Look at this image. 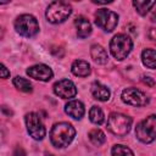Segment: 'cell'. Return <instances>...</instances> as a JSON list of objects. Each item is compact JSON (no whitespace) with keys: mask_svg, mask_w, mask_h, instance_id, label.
Instances as JSON below:
<instances>
[{"mask_svg":"<svg viewBox=\"0 0 156 156\" xmlns=\"http://www.w3.org/2000/svg\"><path fill=\"white\" fill-rule=\"evenodd\" d=\"M74 24H76L77 34L79 38H87L91 33V24L85 17H83V16L77 17L74 21Z\"/></svg>","mask_w":156,"mask_h":156,"instance_id":"4fadbf2b","label":"cell"},{"mask_svg":"<svg viewBox=\"0 0 156 156\" xmlns=\"http://www.w3.org/2000/svg\"><path fill=\"white\" fill-rule=\"evenodd\" d=\"M141 61L144 66L151 69H156V50L154 49H145L141 52Z\"/></svg>","mask_w":156,"mask_h":156,"instance_id":"e0dca14e","label":"cell"},{"mask_svg":"<svg viewBox=\"0 0 156 156\" xmlns=\"http://www.w3.org/2000/svg\"><path fill=\"white\" fill-rule=\"evenodd\" d=\"M1 111H2L6 116H11V115H12V111H11V110L9 111V110L6 108V106H2V107H1Z\"/></svg>","mask_w":156,"mask_h":156,"instance_id":"4316f807","label":"cell"},{"mask_svg":"<svg viewBox=\"0 0 156 156\" xmlns=\"http://www.w3.org/2000/svg\"><path fill=\"white\" fill-rule=\"evenodd\" d=\"M9 77H10V72H9V69L6 68L5 65H1V78L6 79V78H9Z\"/></svg>","mask_w":156,"mask_h":156,"instance_id":"603a6c76","label":"cell"},{"mask_svg":"<svg viewBox=\"0 0 156 156\" xmlns=\"http://www.w3.org/2000/svg\"><path fill=\"white\" fill-rule=\"evenodd\" d=\"M65 111L68 116H71L74 119H80L84 116L85 108L84 105L79 100H72L65 106Z\"/></svg>","mask_w":156,"mask_h":156,"instance_id":"7c38bea8","label":"cell"},{"mask_svg":"<svg viewBox=\"0 0 156 156\" xmlns=\"http://www.w3.org/2000/svg\"><path fill=\"white\" fill-rule=\"evenodd\" d=\"M152 20L154 21H156V10L154 11V13H152Z\"/></svg>","mask_w":156,"mask_h":156,"instance_id":"83f0119b","label":"cell"},{"mask_svg":"<svg viewBox=\"0 0 156 156\" xmlns=\"http://www.w3.org/2000/svg\"><path fill=\"white\" fill-rule=\"evenodd\" d=\"M89 118L90 121L94 123V124H102L104 121H105V116H104V112L99 107V106H93L89 111Z\"/></svg>","mask_w":156,"mask_h":156,"instance_id":"d6986e66","label":"cell"},{"mask_svg":"<svg viewBox=\"0 0 156 156\" xmlns=\"http://www.w3.org/2000/svg\"><path fill=\"white\" fill-rule=\"evenodd\" d=\"M13 85L20 90V91H24V93H30L32 91V84L28 79L23 78V77H15L13 78Z\"/></svg>","mask_w":156,"mask_h":156,"instance_id":"ffe728a7","label":"cell"},{"mask_svg":"<svg viewBox=\"0 0 156 156\" xmlns=\"http://www.w3.org/2000/svg\"><path fill=\"white\" fill-rule=\"evenodd\" d=\"M71 71L77 77H87L90 74V65L84 60H76L72 63Z\"/></svg>","mask_w":156,"mask_h":156,"instance_id":"9a60e30c","label":"cell"},{"mask_svg":"<svg viewBox=\"0 0 156 156\" xmlns=\"http://www.w3.org/2000/svg\"><path fill=\"white\" fill-rule=\"evenodd\" d=\"M135 135L144 144L154 141L156 138V115H150L140 121L136 124Z\"/></svg>","mask_w":156,"mask_h":156,"instance_id":"3957f363","label":"cell"},{"mask_svg":"<svg viewBox=\"0 0 156 156\" xmlns=\"http://www.w3.org/2000/svg\"><path fill=\"white\" fill-rule=\"evenodd\" d=\"M90 55H91V58L94 60V62H96L98 65H105L108 60V55L106 52V50L101 46V45H93L90 48Z\"/></svg>","mask_w":156,"mask_h":156,"instance_id":"5bb4252c","label":"cell"},{"mask_svg":"<svg viewBox=\"0 0 156 156\" xmlns=\"http://www.w3.org/2000/svg\"><path fill=\"white\" fill-rule=\"evenodd\" d=\"M88 136H89V140L94 145H96V146L102 145L105 143V140H106V136H105L104 132H101L100 129H93V130H90Z\"/></svg>","mask_w":156,"mask_h":156,"instance_id":"44dd1931","label":"cell"},{"mask_svg":"<svg viewBox=\"0 0 156 156\" xmlns=\"http://www.w3.org/2000/svg\"><path fill=\"white\" fill-rule=\"evenodd\" d=\"M95 23L106 32H112L118 23V15L111 10H99L95 13Z\"/></svg>","mask_w":156,"mask_h":156,"instance_id":"ba28073f","label":"cell"},{"mask_svg":"<svg viewBox=\"0 0 156 156\" xmlns=\"http://www.w3.org/2000/svg\"><path fill=\"white\" fill-rule=\"evenodd\" d=\"M15 29L22 37L30 38V37H34L39 32V23L34 16L24 13L16 18Z\"/></svg>","mask_w":156,"mask_h":156,"instance_id":"8992f818","label":"cell"},{"mask_svg":"<svg viewBox=\"0 0 156 156\" xmlns=\"http://www.w3.org/2000/svg\"><path fill=\"white\" fill-rule=\"evenodd\" d=\"M76 129L67 122L56 123L50 132V140L56 147H66L74 139Z\"/></svg>","mask_w":156,"mask_h":156,"instance_id":"6da1fadb","label":"cell"},{"mask_svg":"<svg viewBox=\"0 0 156 156\" xmlns=\"http://www.w3.org/2000/svg\"><path fill=\"white\" fill-rule=\"evenodd\" d=\"M27 74L30 77V78H34L37 80H43V82H48L52 78L54 73L51 71V68L46 65H35V66H32L27 69Z\"/></svg>","mask_w":156,"mask_h":156,"instance_id":"8fae6325","label":"cell"},{"mask_svg":"<svg viewBox=\"0 0 156 156\" xmlns=\"http://www.w3.org/2000/svg\"><path fill=\"white\" fill-rule=\"evenodd\" d=\"M72 13V7L68 2L65 1H54L46 9V18L50 23L57 24L66 21Z\"/></svg>","mask_w":156,"mask_h":156,"instance_id":"277c9868","label":"cell"},{"mask_svg":"<svg viewBox=\"0 0 156 156\" xmlns=\"http://www.w3.org/2000/svg\"><path fill=\"white\" fill-rule=\"evenodd\" d=\"M122 101L132 106H145L149 102L147 96L136 88H127L122 91Z\"/></svg>","mask_w":156,"mask_h":156,"instance_id":"9c48e42d","label":"cell"},{"mask_svg":"<svg viewBox=\"0 0 156 156\" xmlns=\"http://www.w3.org/2000/svg\"><path fill=\"white\" fill-rule=\"evenodd\" d=\"M26 126L29 135L35 140H41L45 136V127L40 119V116L35 112L26 115Z\"/></svg>","mask_w":156,"mask_h":156,"instance_id":"52a82bcc","label":"cell"},{"mask_svg":"<svg viewBox=\"0 0 156 156\" xmlns=\"http://www.w3.org/2000/svg\"><path fill=\"white\" fill-rule=\"evenodd\" d=\"M155 1H145V0H134L133 1V6L135 7L136 12L141 16L146 15L149 12V10L155 5Z\"/></svg>","mask_w":156,"mask_h":156,"instance_id":"ac0fdd59","label":"cell"},{"mask_svg":"<svg viewBox=\"0 0 156 156\" xmlns=\"http://www.w3.org/2000/svg\"><path fill=\"white\" fill-rule=\"evenodd\" d=\"M112 156H134L133 151L124 145H115L111 151Z\"/></svg>","mask_w":156,"mask_h":156,"instance_id":"7402d4cb","label":"cell"},{"mask_svg":"<svg viewBox=\"0 0 156 156\" xmlns=\"http://www.w3.org/2000/svg\"><path fill=\"white\" fill-rule=\"evenodd\" d=\"M149 37H150L151 40H154L156 43V28H151L149 30Z\"/></svg>","mask_w":156,"mask_h":156,"instance_id":"484cf974","label":"cell"},{"mask_svg":"<svg viewBox=\"0 0 156 156\" xmlns=\"http://www.w3.org/2000/svg\"><path fill=\"white\" fill-rule=\"evenodd\" d=\"M132 127V118L127 115L113 112L110 115L107 119V128L108 130L117 135V136H124Z\"/></svg>","mask_w":156,"mask_h":156,"instance_id":"5b68a950","label":"cell"},{"mask_svg":"<svg viewBox=\"0 0 156 156\" xmlns=\"http://www.w3.org/2000/svg\"><path fill=\"white\" fill-rule=\"evenodd\" d=\"M132 48H133L132 39L123 33L115 35L110 43V51L112 56L117 60H124L132 51Z\"/></svg>","mask_w":156,"mask_h":156,"instance_id":"7a4b0ae2","label":"cell"},{"mask_svg":"<svg viewBox=\"0 0 156 156\" xmlns=\"http://www.w3.org/2000/svg\"><path fill=\"white\" fill-rule=\"evenodd\" d=\"M91 94L96 100H100V101H107L110 99L108 88L100 84L99 82H95L91 84Z\"/></svg>","mask_w":156,"mask_h":156,"instance_id":"2e32d148","label":"cell"},{"mask_svg":"<svg viewBox=\"0 0 156 156\" xmlns=\"http://www.w3.org/2000/svg\"><path fill=\"white\" fill-rule=\"evenodd\" d=\"M143 82H144L145 84H147L149 87H154V85H155V82H154V79H152L151 77H146V76H143Z\"/></svg>","mask_w":156,"mask_h":156,"instance_id":"cb8c5ba5","label":"cell"},{"mask_svg":"<svg viewBox=\"0 0 156 156\" xmlns=\"http://www.w3.org/2000/svg\"><path fill=\"white\" fill-rule=\"evenodd\" d=\"M12 156H26V151L22 149V147H16L15 149V151H13V154H12Z\"/></svg>","mask_w":156,"mask_h":156,"instance_id":"d4e9b609","label":"cell"},{"mask_svg":"<svg viewBox=\"0 0 156 156\" xmlns=\"http://www.w3.org/2000/svg\"><path fill=\"white\" fill-rule=\"evenodd\" d=\"M54 93L62 99H72L77 94V88L72 80L61 79L54 84Z\"/></svg>","mask_w":156,"mask_h":156,"instance_id":"30bf717a","label":"cell"}]
</instances>
